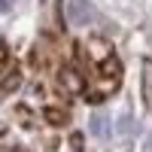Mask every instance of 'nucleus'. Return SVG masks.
I'll return each mask as SVG.
<instances>
[{
  "label": "nucleus",
  "instance_id": "obj_5",
  "mask_svg": "<svg viewBox=\"0 0 152 152\" xmlns=\"http://www.w3.org/2000/svg\"><path fill=\"white\" fill-rule=\"evenodd\" d=\"M91 134H97V137H107V134H110L104 116H94V119H91Z\"/></svg>",
  "mask_w": 152,
  "mask_h": 152
},
{
  "label": "nucleus",
  "instance_id": "obj_6",
  "mask_svg": "<svg viewBox=\"0 0 152 152\" xmlns=\"http://www.w3.org/2000/svg\"><path fill=\"white\" fill-rule=\"evenodd\" d=\"M18 85H21V73H18V70H12V73H9V79H3V91H15Z\"/></svg>",
  "mask_w": 152,
  "mask_h": 152
},
{
  "label": "nucleus",
  "instance_id": "obj_9",
  "mask_svg": "<svg viewBox=\"0 0 152 152\" xmlns=\"http://www.w3.org/2000/svg\"><path fill=\"white\" fill-rule=\"evenodd\" d=\"M3 61H6V46L0 43V64H3Z\"/></svg>",
  "mask_w": 152,
  "mask_h": 152
},
{
  "label": "nucleus",
  "instance_id": "obj_3",
  "mask_svg": "<svg viewBox=\"0 0 152 152\" xmlns=\"http://www.w3.org/2000/svg\"><path fill=\"white\" fill-rule=\"evenodd\" d=\"M143 100L152 107V61H143Z\"/></svg>",
  "mask_w": 152,
  "mask_h": 152
},
{
  "label": "nucleus",
  "instance_id": "obj_2",
  "mask_svg": "<svg viewBox=\"0 0 152 152\" xmlns=\"http://www.w3.org/2000/svg\"><path fill=\"white\" fill-rule=\"evenodd\" d=\"M58 79H61V85H64L67 91H73V94H79V91H82V76L76 73V70H70V67H64V70H61V76H58Z\"/></svg>",
  "mask_w": 152,
  "mask_h": 152
},
{
  "label": "nucleus",
  "instance_id": "obj_4",
  "mask_svg": "<svg viewBox=\"0 0 152 152\" xmlns=\"http://www.w3.org/2000/svg\"><path fill=\"white\" fill-rule=\"evenodd\" d=\"M43 116H46L49 125H64V122H67V113H64V110H55V107H49Z\"/></svg>",
  "mask_w": 152,
  "mask_h": 152
},
{
  "label": "nucleus",
  "instance_id": "obj_1",
  "mask_svg": "<svg viewBox=\"0 0 152 152\" xmlns=\"http://www.w3.org/2000/svg\"><path fill=\"white\" fill-rule=\"evenodd\" d=\"M67 18L73 24H79V28H85V24H91L97 18V12L88 0H67Z\"/></svg>",
  "mask_w": 152,
  "mask_h": 152
},
{
  "label": "nucleus",
  "instance_id": "obj_8",
  "mask_svg": "<svg viewBox=\"0 0 152 152\" xmlns=\"http://www.w3.org/2000/svg\"><path fill=\"white\" fill-rule=\"evenodd\" d=\"M70 143H73L76 152H79V149H82V137H79V134H73V137H70Z\"/></svg>",
  "mask_w": 152,
  "mask_h": 152
},
{
  "label": "nucleus",
  "instance_id": "obj_7",
  "mask_svg": "<svg viewBox=\"0 0 152 152\" xmlns=\"http://www.w3.org/2000/svg\"><path fill=\"white\" fill-rule=\"evenodd\" d=\"M12 6H15V0H0V12H12Z\"/></svg>",
  "mask_w": 152,
  "mask_h": 152
}]
</instances>
